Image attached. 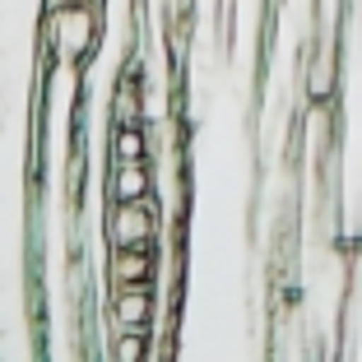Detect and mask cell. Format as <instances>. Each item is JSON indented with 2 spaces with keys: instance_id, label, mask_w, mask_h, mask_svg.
I'll use <instances>...</instances> for the list:
<instances>
[{
  "instance_id": "7a4b0ae2",
  "label": "cell",
  "mask_w": 362,
  "mask_h": 362,
  "mask_svg": "<svg viewBox=\"0 0 362 362\" xmlns=\"http://www.w3.org/2000/svg\"><path fill=\"white\" fill-rule=\"evenodd\" d=\"M103 228H107V242L112 246H153L158 233H163L158 209H153L149 195H144V200H112Z\"/></svg>"
},
{
  "instance_id": "8992f818",
  "label": "cell",
  "mask_w": 362,
  "mask_h": 362,
  "mask_svg": "<svg viewBox=\"0 0 362 362\" xmlns=\"http://www.w3.org/2000/svg\"><path fill=\"white\" fill-rule=\"evenodd\" d=\"M153 153V135L144 121H130V126H112L107 135V158H149Z\"/></svg>"
},
{
  "instance_id": "6da1fadb",
  "label": "cell",
  "mask_w": 362,
  "mask_h": 362,
  "mask_svg": "<svg viewBox=\"0 0 362 362\" xmlns=\"http://www.w3.org/2000/svg\"><path fill=\"white\" fill-rule=\"evenodd\" d=\"M103 37V14L98 5H79V0H52V10L42 14V52L52 65H88Z\"/></svg>"
},
{
  "instance_id": "5b68a950",
  "label": "cell",
  "mask_w": 362,
  "mask_h": 362,
  "mask_svg": "<svg viewBox=\"0 0 362 362\" xmlns=\"http://www.w3.org/2000/svg\"><path fill=\"white\" fill-rule=\"evenodd\" d=\"M107 279H112V288L153 284V246H112L107 251Z\"/></svg>"
},
{
  "instance_id": "277c9868",
  "label": "cell",
  "mask_w": 362,
  "mask_h": 362,
  "mask_svg": "<svg viewBox=\"0 0 362 362\" xmlns=\"http://www.w3.org/2000/svg\"><path fill=\"white\" fill-rule=\"evenodd\" d=\"M153 191L149 158H112L107 163V204L112 200H144Z\"/></svg>"
},
{
  "instance_id": "ba28073f",
  "label": "cell",
  "mask_w": 362,
  "mask_h": 362,
  "mask_svg": "<svg viewBox=\"0 0 362 362\" xmlns=\"http://www.w3.org/2000/svg\"><path fill=\"white\" fill-rule=\"evenodd\" d=\"M79 5H103V0H79Z\"/></svg>"
},
{
  "instance_id": "52a82bcc",
  "label": "cell",
  "mask_w": 362,
  "mask_h": 362,
  "mask_svg": "<svg viewBox=\"0 0 362 362\" xmlns=\"http://www.w3.org/2000/svg\"><path fill=\"white\" fill-rule=\"evenodd\" d=\"M107 358H117V362L149 358V330H117V339L107 344Z\"/></svg>"
},
{
  "instance_id": "3957f363",
  "label": "cell",
  "mask_w": 362,
  "mask_h": 362,
  "mask_svg": "<svg viewBox=\"0 0 362 362\" xmlns=\"http://www.w3.org/2000/svg\"><path fill=\"white\" fill-rule=\"evenodd\" d=\"M107 316H112V330H153V284H130V288H112V302H107Z\"/></svg>"
}]
</instances>
